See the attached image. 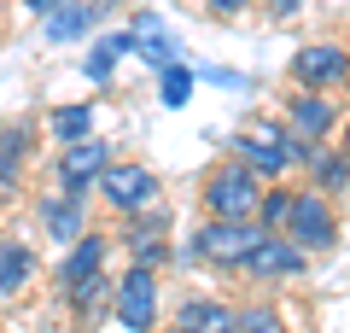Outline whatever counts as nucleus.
Returning a JSON list of instances; mask_svg holds the SVG:
<instances>
[{
  "label": "nucleus",
  "instance_id": "1",
  "mask_svg": "<svg viewBox=\"0 0 350 333\" xmlns=\"http://www.w3.org/2000/svg\"><path fill=\"white\" fill-rule=\"evenodd\" d=\"M262 193H269V182H262L251 164H239L234 152H228L216 170H204V182H199L204 217H228V222H251L262 210Z\"/></svg>",
  "mask_w": 350,
  "mask_h": 333
},
{
  "label": "nucleus",
  "instance_id": "2",
  "mask_svg": "<svg viewBox=\"0 0 350 333\" xmlns=\"http://www.w3.org/2000/svg\"><path fill=\"white\" fill-rule=\"evenodd\" d=\"M269 240V228H262L257 217L251 222H228V217H204L199 234L187 240V258H204L216 263V269H245V258Z\"/></svg>",
  "mask_w": 350,
  "mask_h": 333
},
{
  "label": "nucleus",
  "instance_id": "3",
  "mask_svg": "<svg viewBox=\"0 0 350 333\" xmlns=\"http://www.w3.org/2000/svg\"><path fill=\"white\" fill-rule=\"evenodd\" d=\"M228 152H234L239 164H251L262 182H280L286 170H298V135H292L286 123H251L245 135L228 140Z\"/></svg>",
  "mask_w": 350,
  "mask_h": 333
},
{
  "label": "nucleus",
  "instance_id": "4",
  "mask_svg": "<svg viewBox=\"0 0 350 333\" xmlns=\"http://www.w3.org/2000/svg\"><path fill=\"white\" fill-rule=\"evenodd\" d=\"M286 240H298L304 251H327L338 240V210H333V199L321 193V187H310L304 182L298 187V199H292V217H286Z\"/></svg>",
  "mask_w": 350,
  "mask_h": 333
},
{
  "label": "nucleus",
  "instance_id": "5",
  "mask_svg": "<svg viewBox=\"0 0 350 333\" xmlns=\"http://www.w3.org/2000/svg\"><path fill=\"white\" fill-rule=\"evenodd\" d=\"M100 199L117 217H140V210H152L163 199V182H158L152 164H111V170L100 175Z\"/></svg>",
  "mask_w": 350,
  "mask_h": 333
},
{
  "label": "nucleus",
  "instance_id": "6",
  "mask_svg": "<svg viewBox=\"0 0 350 333\" xmlns=\"http://www.w3.org/2000/svg\"><path fill=\"white\" fill-rule=\"evenodd\" d=\"M117 328L129 333H152L158 328V269H140V263H129L123 275H117Z\"/></svg>",
  "mask_w": 350,
  "mask_h": 333
},
{
  "label": "nucleus",
  "instance_id": "7",
  "mask_svg": "<svg viewBox=\"0 0 350 333\" xmlns=\"http://www.w3.org/2000/svg\"><path fill=\"white\" fill-rule=\"evenodd\" d=\"M292 82L298 88H321V94H333V88L350 82V47L345 41H304L298 53H292Z\"/></svg>",
  "mask_w": 350,
  "mask_h": 333
},
{
  "label": "nucleus",
  "instance_id": "8",
  "mask_svg": "<svg viewBox=\"0 0 350 333\" xmlns=\"http://www.w3.org/2000/svg\"><path fill=\"white\" fill-rule=\"evenodd\" d=\"M111 140H100V135H88V140H70V147L59 152V193H70V199H88L94 187H100V175L111 170Z\"/></svg>",
  "mask_w": 350,
  "mask_h": 333
},
{
  "label": "nucleus",
  "instance_id": "9",
  "mask_svg": "<svg viewBox=\"0 0 350 333\" xmlns=\"http://www.w3.org/2000/svg\"><path fill=\"white\" fill-rule=\"evenodd\" d=\"M123 246H129V263H140V269H163L170 263V205L163 199L152 210H140V217H129Z\"/></svg>",
  "mask_w": 350,
  "mask_h": 333
},
{
  "label": "nucleus",
  "instance_id": "10",
  "mask_svg": "<svg viewBox=\"0 0 350 333\" xmlns=\"http://www.w3.org/2000/svg\"><path fill=\"white\" fill-rule=\"evenodd\" d=\"M280 123H286L298 140H327L338 129V106H333V94H321V88H298V94H286Z\"/></svg>",
  "mask_w": 350,
  "mask_h": 333
},
{
  "label": "nucleus",
  "instance_id": "11",
  "mask_svg": "<svg viewBox=\"0 0 350 333\" xmlns=\"http://www.w3.org/2000/svg\"><path fill=\"white\" fill-rule=\"evenodd\" d=\"M304 263H310V251H304L298 240L269 234V240L245 258V275H251V281H292V275H304Z\"/></svg>",
  "mask_w": 350,
  "mask_h": 333
},
{
  "label": "nucleus",
  "instance_id": "12",
  "mask_svg": "<svg viewBox=\"0 0 350 333\" xmlns=\"http://www.w3.org/2000/svg\"><path fill=\"white\" fill-rule=\"evenodd\" d=\"M41 234L59 240V246H76L88 234V199H70V193L41 199Z\"/></svg>",
  "mask_w": 350,
  "mask_h": 333
},
{
  "label": "nucleus",
  "instance_id": "13",
  "mask_svg": "<svg viewBox=\"0 0 350 333\" xmlns=\"http://www.w3.org/2000/svg\"><path fill=\"white\" fill-rule=\"evenodd\" d=\"M105 258H111V240L88 228V234L76 240V246H64V263H59V286L70 293L76 281H94V275H105Z\"/></svg>",
  "mask_w": 350,
  "mask_h": 333
},
{
  "label": "nucleus",
  "instance_id": "14",
  "mask_svg": "<svg viewBox=\"0 0 350 333\" xmlns=\"http://www.w3.org/2000/svg\"><path fill=\"white\" fill-rule=\"evenodd\" d=\"M129 29H135V53H140V59L152 64V71H170V64L181 59V47H175V36H170V29H163V24H158L152 12H140V18H135Z\"/></svg>",
  "mask_w": 350,
  "mask_h": 333
},
{
  "label": "nucleus",
  "instance_id": "15",
  "mask_svg": "<svg viewBox=\"0 0 350 333\" xmlns=\"http://www.w3.org/2000/svg\"><path fill=\"white\" fill-rule=\"evenodd\" d=\"M304 170H310V187H321L327 199L350 193V152L345 147H315V158Z\"/></svg>",
  "mask_w": 350,
  "mask_h": 333
},
{
  "label": "nucleus",
  "instance_id": "16",
  "mask_svg": "<svg viewBox=\"0 0 350 333\" xmlns=\"http://www.w3.org/2000/svg\"><path fill=\"white\" fill-rule=\"evenodd\" d=\"M175 328L181 333H234V310L222 298H187L175 310Z\"/></svg>",
  "mask_w": 350,
  "mask_h": 333
},
{
  "label": "nucleus",
  "instance_id": "17",
  "mask_svg": "<svg viewBox=\"0 0 350 333\" xmlns=\"http://www.w3.org/2000/svg\"><path fill=\"white\" fill-rule=\"evenodd\" d=\"M123 53H135V29H111V36H100V41H94V53L82 59L88 82H111V71H117Z\"/></svg>",
  "mask_w": 350,
  "mask_h": 333
},
{
  "label": "nucleus",
  "instance_id": "18",
  "mask_svg": "<svg viewBox=\"0 0 350 333\" xmlns=\"http://www.w3.org/2000/svg\"><path fill=\"white\" fill-rule=\"evenodd\" d=\"M29 275H36V251H29L24 240H0V298L24 293Z\"/></svg>",
  "mask_w": 350,
  "mask_h": 333
},
{
  "label": "nucleus",
  "instance_id": "19",
  "mask_svg": "<svg viewBox=\"0 0 350 333\" xmlns=\"http://www.w3.org/2000/svg\"><path fill=\"white\" fill-rule=\"evenodd\" d=\"M94 18H100V6H94V0H76V6H70V0H59V6L47 12V41H76Z\"/></svg>",
  "mask_w": 350,
  "mask_h": 333
},
{
  "label": "nucleus",
  "instance_id": "20",
  "mask_svg": "<svg viewBox=\"0 0 350 333\" xmlns=\"http://www.w3.org/2000/svg\"><path fill=\"white\" fill-rule=\"evenodd\" d=\"M47 135L59 140V147L88 140V135H94V106H53L47 111Z\"/></svg>",
  "mask_w": 350,
  "mask_h": 333
},
{
  "label": "nucleus",
  "instance_id": "21",
  "mask_svg": "<svg viewBox=\"0 0 350 333\" xmlns=\"http://www.w3.org/2000/svg\"><path fill=\"white\" fill-rule=\"evenodd\" d=\"M24 158H29V129H6L0 135V193L24 182Z\"/></svg>",
  "mask_w": 350,
  "mask_h": 333
},
{
  "label": "nucleus",
  "instance_id": "22",
  "mask_svg": "<svg viewBox=\"0 0 350 333\" xmlns=\"http://www.w3.org/2000/svg\"><path fill=\"white\" fill-rule=\"evenodd\" d=\"M193 76H199L193 64H181V59H175L170 71H158V99H163L170 111H181V106L193 99Z\"/></svg>",
  "mask_w": 350,
  "mask_h": 333
},
{
  "label": "nucleus",
  "instance_id": "23",
  "mask_svg": "<svg viewBox=\"0 0 350 333\" xmlns=\"http://www.w3.org/2000/svg\"><path fill=\"white\" fill-rule=\"evenodd\" d=\"M64 298H70V310H76V316H94V310H100L105 298H117V281H111V275H94V281H76Z\"/></svg>",
  "mask_w": 350,
  "mask_h": 333
},
{
  "label": "nucleus",
  "instance_id": "24",
  "mask_svg": "<svg viewBox=\"0 0 350 333\" xmlns=\"http://www.w3.org/2000/svg\"><path fill=\"white\" fill-rule=\"evenodd\" d=\"M292 199H298V187H275V182H269V193H262V210H257V222L269 228V234H286Z\"/></svg>",
  "mask_w": 350,
  "mask_h": 333
},
{
  "label": "nucleus",
  "instance_id": "25",
  "mask_svg": "<svg viewBox=\"0 0 350 333\" xmlns=\"http://www.w3.org/2000/svg\"><path fill=\"white\" fill-rule=\"evenodd\" d=\"M234 328L239 333H286V321H280L275 304H239L234 310Z\"/></svg>",
  "mask_w": 350,
  "mask_h": 333
},
{
  "label": "nucleus",
  "instance_id": "26",
  "mask_svg": "<svg viewBox=\"0 0 350 333\" xmlns=\"http://www.w3.org/2000/svg\"><path fill=\"white\" fill-rule=\"evenodd\" d=\"M204 12H211V18H245L251 0H204Z\"/></svg>",
  "mask_w": 350,
  "mask_h": 333
},
{
  "label": "nucleus",
  "instance_id": "27",
  "mask_svg": "<svg viewBox=\"0 0 350 333\" xmlns=\"http://www.w3.org/2000/svg\"><path fill=\"white\" fill-rule=\"evenodd\" d=\"M257 6H262V12H269V18H292V12H298V6H304V0H257Z\"/></svg>",
  "mask_w": 350,
  "mask_h": 333
},
{
  "label": "nucleus",
  "instance_id": "28",
  "mask_svg": "<svg viewBox=\"0 0 350 333\" xmlns=\"http://www.w3.org/2000/svg\"><path fill=\"white\" fill-rule=\"evenodd\" d=\"M24 6H29V12H41V18H47L53 6H59V0H24Z\"/></svg>",
  "mask_w": 350,
  "mask_h": 333
},
{
  "label": "nucleus",
  "instance_id": "29",
  "mask_svg": "<svg viewBox=\"0 0 350 333\" xmlns=\"http://www.w3.org/2000/svg\"><path fill=\"white\" fill-rule=\"evenodd\" d=\"M338 147H345V152H350V117H345V140H338Z\"/></svg>",
  "mask_w": 350,
  "mask_h": 333
},
{
  "label": "nucleus",
  "instance_id": "30",
  "mask_svg": "<svg viewBox=\"0 0 350 333\" xmlns=\"http://www.w3.org/2000/svg\"><path fill=\"white\" fill-rule=\"evenodd\" d=\"M163 333H181V328H163Z\"/></svg>",
  "mask_w": 350,
  "mask_h": 333
},
{
  "label": "nucleus",
  "instance_id": "31",
  "mask_svg": "<svg viewBox=\"0 0 350 333\" xmlns=\"http://www.w3.org/2000/svg\"><path fill=\"white\" fill-rule=\"evenodd\" d=\"M234 333H239V328H234Z\"/></svg>",
  "mask_w": 350,
  "mask_h": 333
}]
</instances>
